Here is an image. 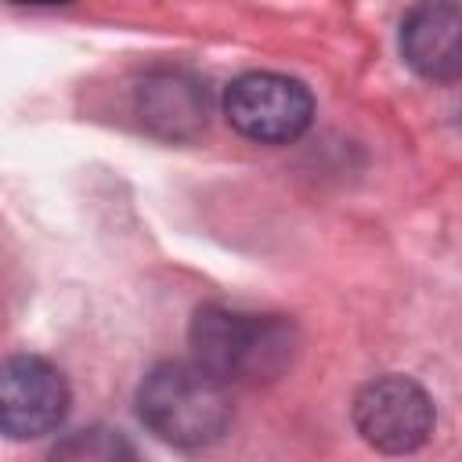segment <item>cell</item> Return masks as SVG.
<instances>
[{
  "mask_svg": "<svg viewBox=\"0 0 462 462\" xmlns=\"http://www.w3.org/2000/svg\"><path fill=\"white\" fill-rule=\"evenodd\" d=\"M191 361L213 379L227 383H260L274 379L292 357V325L274 314H249L235 307H199L188 328Z\"/></svg>",
  "mask_w": 462,
  "mask_h": 462,
  "instance_id": "6da1fadb",
  "label": "cell"
},
{
  "mask_svg": "<svg viewBox=\"0 0 462 462\" xmlns=\"http://www.w3.org/2000/svg\"><path fill=\"white\" fill-rule=\"evenodd\" d=\"M137 415L159 440L173 448H202L227 430L231 401L224 383L195 361H166L144 375Z\"/></svg>",
  "mask_w": 462,
  "mask_h": 462,
  "instance_id": "7a4b0ae2",
  "label": "cell"
},
{
  "mask_svg": "<svg viewBox=\"0 0 462 462\" xmlns=\"http://www.w3.org/2000/svg\"><path fill=\"white\" fill-rule=\"evenodd\" d=\"M224 116L249 141L289 144L310 126L314 97L292 76L245 72V76L231 79V87L224 94Z\"/></svg>",
  "mask_w": 462,
  "mask_h": 462,
  "instance_id": "3957f363",
  "label": "cell"
},
{
  "mask_svg": "<svg viewBox=\"0 0 462 462\" xmlns=\"http://www.w3.org/2000/svg\"><path fill=\"white\" fill-rule=\"evenodd\" d=\"M354 426L379 451H415L433 433V401L408 375H379L357 390Z\"/></svg>",
  "mask_w": 462,
  "mask_h": 462,
  "instance_id": "277c9868",
  "label": "cell"
},
{
  "mask_svg": "<svg viewBox=\"0 0 462 462\" xmlns=\"http://www.w3.org/2000/svg\"><path fill=\"white\" fill-rule=\"evenodd\" d=\"M69 411L65 375L32 354L0 361V433L11 440H36L61 426Z\"/></svg>",
  "mask_w": 462,
  "mask_h": 462,
  "instance_id": "5b68a950",
  "label": "cell"
},
{
  "mask_svg": "<svg viewBox=\"0 0 462 462\" xmlns=\"http://www.w3.org/2000/svg\"><path fill=\"white\" fill-rule=\"evenodd\" d=\"M134 105H137L141 126L162 141H188L209 119L206 87L191 72H180V69H159L144 76Z\"/></svg>",
  "mask_w": 462,
  "mask_h": 462,
  "instance_id": "8992f818",
  "label": "cell"
},
{
  "mask_svg": "<svg viewBox=\"0 0 462 462\" xmlns=\"http://www.w3.org/2000/svg\"><path fill=\"white\" fill-rule=\"evenodd\" d=\"M458 32L462 18L455 0H422L401 22V54L419 76L433 83H455L462 69Z\"/></svg>",
  "mask_w": 462,
  "mask_h": 462,
  "instance_id": "52a82bcc",
  "label": "cell"
},
{
  "mask_svg": "<svg viewBox=\"0 0 462 462\" xmlns=\"http://www.w3.org/2000/svg\"><path fill=\"white\" fill-rule=\"evenodd\" d=\"M54 455H61V458H119V455H134V448L112 430H79L69 440H61L54 448Z\"/></svg>",
  "mask_w": 462,
  "mask_h": 462,
  "instance_id": "ba28073f",
  "label": "cell"
}]
</instances>
